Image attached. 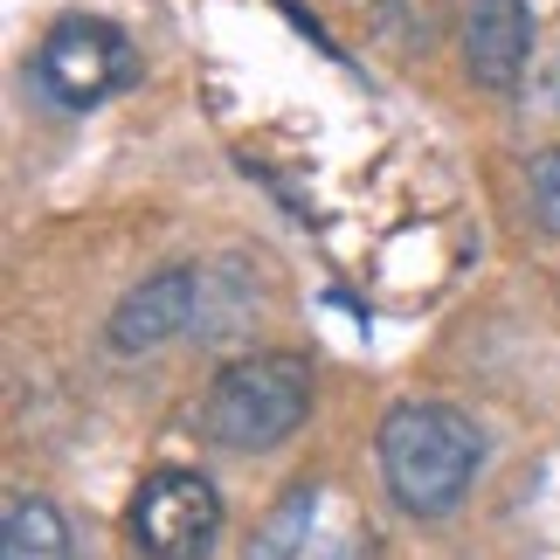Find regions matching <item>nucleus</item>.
<instances>
[{"label": "nucleus", "mask_w": 560, "mask_h": 560, "mask_svg": "<svg viewBox=\"0 0 560 560\" xmlns=\"http://www.w3.org/2000/svg\"><path fill=\"white\" fill-rule=\"evenodd\" d=\"M312 416V360L305 353H249L208 387V436L222 450H277Z\"/></svg>", "instance_id": "nucleus-2"}, {"label": "nucleus", "mask_w": 560, "mask_h": 560, "mask_svg": "<svg viewBox=\"0 0 560 560\" xmlns=\"http://www.w3.org/2000/svg\"><path fill=\"white\" fill-rule=\"evenodd\" d=\"M194 298H201V291H194V270H160V277H145L139 291H125V298H118L112 326H104L112 353L139 360V353L174 347V339L194 326Z\"/></svg>", "instance_id": "nucleus-5"}, {"label": "nucleus", "mask_w": 560, "mask_h": 560, "mask_svg": "<svg viewBox=\"0 0 560 560\" xmlns=\"http://www.w3.org/2000/svg\"><path fill=\"white\" fill-rule=\"evenodd\" d=\"M533 56V0H470L464 14V70L485 91H512Z\"/></svg>", "instance_id": "nucleus-6"}, {"label": "nucleus", "mask_w": 560, "mask_h": 560, "mask_svg": "<svg viewBox=\"0 0 560 560\" xmlns=\"http://www.w3.org/2000/svg\"><path fill=\"white\" fill-rule=\"evenodd\" d=\"M485 464V436L464 408H443V401H401L387 408L381 422V478L387 491L401 499V512L416 520H443L457 512V499L470 491Z\"/></svg>", "instance_id": "nucleus-1"}, {"label": "nucleus", "mask_w": 560, "mask_h": 560, "mask_svg": "<svg viewBox=\"0 0 560 560\" xmlns=\"http://www.w3.org/2000/svg\"><path fill=\"white\" fill-rule=\"evenodd\" d=\"M533 214H540V229L560 235V145L533 160Z\"/></svg>", "instance_id": "nucleus-9"}, {"label": "nucleus", "mask_w": 560, "mask_h": 560, "mask_svg": "<svg viewBox=\"0 0 560 560\" xmlns=\"http://www.w3.org/2000/svg\"><path fill=\"white\" fill-rule=\"evenodd\" d=\"M312 512H318V491L312 485H291L284 491V505L264 520V533L249 540V560H291L298 547L312 540Z\"/></svg>", "instance_id": "nucleus-8"}, {"label": "nucleus", "mask_w": 560, "mask_h": 560, "mask_svg": "<svg viewBox=\"0 0 560 560\" xmlns=\"http://www.w3.org/2000/svg\"><path fill=\"white\" fill-rule=\"evenodd\" d=\"M35 83L62 112H91L132 83V42L97 14H62L35 49Z\"/></svg>", "instance_id": "nucleus-3"}, {"label": "nucleus", "mask_w": 560, "mask_h": 560, "mask_svg": "<svg viewBox=\"0 0 560 560\" xmlns=\"http://www.w3.org/2000/svg\"><path fill=\"white\" fill-rule=\"evenodd\" d=\"M0 560H77L62 512L49 499H35V491H14L8 520H0Z\"/></svg>", "instance_id": "nucleus-7"}, {"label": "nucleus", "mask_w": 560, "mask_h": 560, "mask_svg": "<svg viewBox=\"0 0 560 560\" xmlns=\"http://www.w3.org/2000/svg\"><path fill=\"white\" fill-rule=\"evenodd\" d=\"M132 540L145 560H208L222 540V499L201 470L166 464L132 491Z\"/></svg>", "instance_id": "nucleus-4"}]
</instances>
